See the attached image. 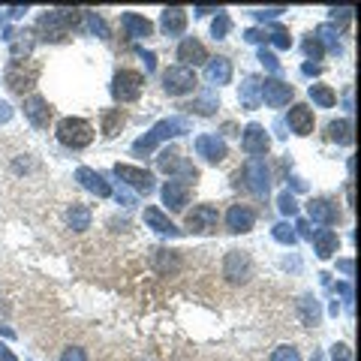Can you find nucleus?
<instances>
[{"mask_svg": "<svg viewBox=\"0 0 361 361\" xmlns=\"http://www.w3.org/2000/svg\"><path fill=\"white\" fill-rule=\"evenodd\" d=\"M42 66L36 60H10L6 66V85H10L12 94H25V90H34V85L40 81Z\"/></svg>", "mask_w": 361, "mask_h": 361, "instance_id": "nucleus-1", "label": "nucleus"}, {"mask_svg": "<svg viewBox=\"0 0 361 361\" xmlns=\"http://www.w3.org/2000/svg\"><path fill=\"white\" fill-rule=\"evenodd\" d=\"M57 139H60V145H66L72 150L88 148L90 142H94V126L81 118H64L57 124Z\"/></svg>", "mask_w": 361, "mask_h": 361, "instance_id": "nucleus-2", "label": "nucleus"}, {"mask_svg": "<svg viewBox=\"0 0 361 361\" xmlns=\"http://www.w3.org/2000/svg\"><path fill=\"white\" fill-rule=\"evenodd\" d=\"M79 21H81V10H51L40 18V30L45 34V40H60Z\"/></svg>", "mask_w": 361, "mask_h": 361, "instance_id": "nucleus-3", "label": "nucleus"}, {"mask_svg": "<svg viewBox=\"0 0 361 361\" xmlns=\"http://www.w3.org/2000/svg\"><path fill=\"white\" fill-rule=\"evenodd\" d=\"M145 90V75L139 70H118L111 79V96L118 103H135Z\"/></svg>", "mask_w": 361, "mask_h": 361, "instance_id": "nucleus-4", "label": "nucleus"}, {"mask_svg": "<svg viewBox=\"0 0 361 361\" xmlns=\"http://www.w3.org/2000/svg\"><path fill=\"white\" fill-rule=\"evenodd\" d=\"M256 274V265L247 250H229L223 256V277L229 283H247Z\"/></svg>", "mask_w": 361, "mask_h": 361, "instance_id": "nucleus-5", "label": "nucleus"}, {"mask_svg": "<svg viewBox=\"0 0 361 361\" xmlns=\"http://www.w3.org/2000/svg\"><path fill=\"white\" fill-rule=\"evenodd\" d=\"M196 72L187 70V66H169L163 72V88L169 96H184V94H193L196 90Z\"/></svg>", "mask_w": 361, "mask_h": 361, "instance_id": "nucleus-6", "label": "nucleus"}, {"mask_svg": "<svg viewBox=\"0 0 361 361\" xmlns=\"http://www.w3.org/2000/svg\"><path fill=\"white\" fill-rule=\"evenodd\" d=\"M238 178L244 180V190H250L256 196H268V169L262 160L244 163V169H241ZM241 180H235V184H241Z\"/></svg>", "mask_w": 361, "mask_h": 361, "instance_id": "nucleus-7", "label": "nucleus"}, {"mask_svg": "<svg viewBox=\"0 0 361 361\" xmlns=\"http://www.w3.org/2000/svg\"><path fill=\"white\" fill-rule=\"evenodd\" d=\"M217 223H220V211H217L214 205H196L190 214H187V229L199 232V235L217 232Z\"/></svg>", "mask_w": 361, "mask_h": 361, "instance_id": "nucleus-8", "label": "nucleus"}, {"mask_svg": "<svg viewBox=\"0 0 361 361\" xmlns=\"http://www.w3.org/2000/svg\"><path fill=\"white\" fill-rule=\"evenodd\" d=\"M178 133H187L184 120H163V124H157L154 130H150V135H145V139L135 142L133 150H135V154H142V150H150L160 139H165V135H178Z\"/></svg>", "mask_w": 361, "mask_h": 361, "instance_id": "nucleus-9", "label": "nucleus"}, {"mask_svg": "<svg viewBox=\"0 0 361 361\" xmlns=\"http://www.w3.org/2000/svg\"><path fill=\"white\" fill-rule=\"evenodd\" d=\"M25 118L36 126V130H45V126L51 124V118H55V109L49 105V100H42V96L34 94V96H27V103H25Z\"/></svg>", "mask_w": 361, "mask_h": 361, "instance_id": "nucleus-10", "label": "nucleus"}, {"mask_svg": "<svg viewBox=\"0 0 361 361\" xmlns=\"http://www.w3.org/2000/svg\"><path fill=\"white\" fill-rule=\"evenodd\" d=\"M157 165H160V169L165 172V175H169V172H180V175L193 178V184H196V178H199V172H196L193 165L187 163L184 157H180V150H178V148H165L163 154L157 157Z\"/></svg>", "mask_w": 361, "mask_h": 361, "instance_id": "nucleus-11", "label": "nucleus"}, {"mask_svg": "<svg viewBox=\"0 0 361 361\" xmlns=\"http://www.w3.org/2000/svg\"><path fill=\"white\" fill-rule=\"evenodd\" d=\"M115 175L118 178H124L126 184H133L139 193H150L154 190V175L150 172H145V169H135V165H115Z\"/></svg>", "mask_w": 361, "mask_h": 361, "instance_id": "nucleus-12", "label": "nucleus"}, {"mask_svg": "<svg viewBox=\"0 0 361 361\" xmlns=\"http://www.w3.org/2000/svg\"><path fill=\"white\" fill-rule=\"evenodd\" d=\"M226 223H229V229L232 232H250L253 229V223H256V211L250 205H232L229 208V214H226Z\"/></svg>", "mask_w": 361, "mask_h": 361, "instance_id": "nucleus-13", "label": "nucleus"}, {"mask_svg": "<svg viewBox=\"0 0 361 361\" xmlns=\"http://www.w3.org/2000/svg\"><path fill=\"white\" fill-rule=\"evenodd\" d=\"M178 60H184L187 70H190V66H199V64H205L208 60V49L199 40H193L190 36V40H184L178 45Z\"/></svg>", "mask_w": 361, "mask_h": 361, "instance_id": "nucleus-14", "label": "nucleus"}, {"mask_svg": "<svg viewBox=\"0 0 361 361\" xmlns=\"http://www.w3.org/2000/svg\"><path fill=\"white\" fill-rule=\"evenodd\" d=\"M292 94H295V90H292V85H286V81H265V85H262V100L268 105H274V109L289 103Z\"/></svg>", "mask_w": 361, "mask_h": 361, "instance_id": "nucleus-15", "label": "nucleus"}, {"mask_svg": "<svg viewBox=\"0 0 361 361\" xmlns=\"http://www.w3.org/2000/svg\"><path fill=\"white\" fill-rule=\"evenodd\" d=\"M187 199H190V184H180V180H169L163 187V202L172 211H184Z\"/></svg>", "mask_w": 361, "mask_h": 361, "instance_id": "nucleus-16", "label": "nucleus"}, {"mask_svg": "<svg viewBox=\"0 0 361 361\" xmlns=\"http://www.w3.org/2000/svg\"><path fill=\"white\" fill-rule=\"evenodd\" d=\"M196 150H199L208 163H223L226 160V145L217 139V135H199V139H196Z\"/></svg>", "mask_w": 361, "mask_h": 361, "instance_id": "nucleus-17", "label": "nucleus"}, {"mask_svg": "<svg viewBox=\"0 0 361 361\" xmlns=\"http://www.w3.org/2000/svg\"><path fill=\"white\" fill-rule=\"evenodd\" d=\"M150 265H154L157 274H163V277H169V274H175V271L180 268V253L178 250H154V256H150Z\"/></svg>", "mask_w": 361, "mask_h": 361, "instance_id": "nucleus-18", "label": "nucleus"}, {"mask_svg": "<svg viewBox=\"0 0 361 361\" xmlns=\"http://www.w3.org/2000/svg\"><path fill=\"white\" fill-rule=\"evenodd\" d=\"M241 148L247 150V154H265L268 150V135H265V130H262L259 124H250L247 126V133H244V142H241Z\"/></svg>", "mask_w": 361, "mask_h": 361, "instance_id": "nucleus-19", "label": "nucleus"}, {"mask_svg": "<svg viewBox=\"0 0 361 361\" xmlns=\"http://www.w3.org/2000/svg\"><path fill=\"white\" fill-rule=\"evenodd\" d=\"M289 126L298 135H310L313 133V109H307V105H292L289 109Z\"/></svg>", "mask_w": 361, "mask_h": 361, "instance_id": "nucleus-20", "label": "nucleus"}, {"mask_svg": "<svg viewBox=\"0 0 361 361\" xmlns=\"http://www.w3.org/2000/svg\"><path fill=\"white\" fill-rule=\"evenodd\" d=\"M307 214H310L313 220H319V223H337L340 220L334 202H328V199H310L307 202Z\"/></svg>", "mask_w": 361, "mask_h": 361, "instance_id": "nucleus-21", "label": "nucleus"}, {"mask_svg": "<svg viewBox=\"0 0 361 361\" xmlns=\"http://www.w3.org/2000/svg\"><path fill=\"white\" fill-rule=\"evenodd\" d=\"M205 75H208L211 85H226V81L232 79V64L226 57H217V60H211V64H208Z\"/></svg>", "mask_w": 361, "mask_h": 361, "instance_id": "nucleus-22", "label": "nucleus"}, {"mask_svg": "<svg viewBox=\"0 0 361 361\" xmlns=\"http://www.w3.org/2000/svg\"><path fill=\"white\" fill-rule=\"evenodd\" d=\"M100 120H103V135H118L120 130H124V124H126V115L120 109H105L103 115H100Z\"/></svg>", "mask_w": 361, "mask_h": 361, "instance_id": "nucleus-23", "label": "nucleus"}, {"mask_svg": "<svg viewBox=\"0 0 361 361\" xmlns=\"http://www.w3.org/2000/svg\"><path fill=\"white\" fill-rule=\"evenodd\" d=\"M187 25V10H180V6H175V10H165L163 18H160V27L165 30V34H180Z\"/></svg>", "mask_w": 361, "mask_h": 361, "instance_id": "nucleus-24", "label": "nucleus"}, {"mask_svg": "<svg viewBox=\"0 0 361 361\" xmlns=\"http://www.w3.org/2000/svg\"><path fill=\"white\" fill-rule=\"evenodd\" d=\"M120 25L126 27L130 36H150V30H154V25H150L148 18H142V15H135V12H126L124 18H120Z\"/></svg>", "mask_w": 361, "mask_h": 361, "instance_id": "nucleus-25", "label": "nucleus"}, {"mask_svg": "<svg viewBox=\"0 0 361 361\" xmlns=\"http://www.w3.org/2000/svg\"><path fill=\"white\" fill-rule=\"evenodd\" d=\"M145 223L150 226V229H157V232H163V235H180V232L172 226L169 217H163L157 208H145Z\"/></svg>", "mask_w": 361, "mask_h": 361, "instance_id": "nucleus-26", "label": "nucleus"}, {"mask_svg": "<svg viewBox=\"0 0 361 361\" xmlns=\"http://www.w3.org/2000/svg\"><path fill=\"white\" fill-rule=\"evenodd\" d=\"M66 220H70V226H72V229H79V232L90 229V208L81 205V202H72L70 214H66Z\"/></svg>", "mask_w": 361, "mask_h": 361, "instance_id": "nucleus-27", "label": "nucleus"}, {"mask_svg": "<svg viewBox=\"0 0 361 361\" xmlns=\"http://www.w3.org/2000/svg\"><path fill=\"white\" fill-rule=\"evenodd\" d=\"M325 130H328L331 142H340V145H349V142H352V124H349V120H331Z\"/></svg>", "mask_w": 361, "mask_h": 361, "instance_id": "nucleus-28", "label": "nucleus"}, {"mask_svg": "<svg viewBox=\"0 0 361 361\" xmlns=\"http://www.w3.org/2000/svg\"><path fill=\"white\" fill-rule=\"evenodd\" d=\"M79 180L88 187V190H94L96 196H109V193H111L109 184H105V180L96 175V172H90V169H79Z\"/></svg>", "mask_w": 361, "mask_h": 361, "instance_id": "nucleus-29", "label": "nucleus"}, {"mask_svg": "<svg viewBox=\"0 0 361 361\" xmlns=\"http://www.w3.org/2000/svg\"><path fill=\"white\" fill-rule=\"evenodd\" d=\"M259 90H262V85H259V79H247L244 81V88H241V103L247 105V109H256L259 105Z\"/></svg>", "mask_w": 361, "mask_h": 361, "instance_id": "nucleus-30", "label": "nucleus"}, {"mask_svg": "<svg viewBox=\"0 0 361 361\" xmlns=\"http://www.w3.org/2000/svg\"><path fill=\"white\" fill-rule=\"evenodd\" d=\"M337 244H340V241H337L334 232H319V235H316V253H319L322 259H328V256L337 250Z\"/></svg>", "mask_w": 361, "mask_h": 361, "instance_id": "nucleus-31", "label": "nucleus"}, {"mask_svg": "<svg viewBox=\"0 0 361 361\" xmlns=\"http://www.w3.org/2000/svg\"><path fill=\"white\" fill-rule=\"evenodd\" d=\"M310 96L319 105H325V109H331V105L337 103V96H334V90L325 88V85H310Z\"/></svg>", "mask_w": 361, "mask_h": 361, "instance_id": "nucleus-32", "label": "nucleus"}, {"mask_svg": "<svg viewBox=\"0 0 361 361\" xmlns=\"http://www.w3.org/2000/svg\"><path fill=\"white\" fill-rule=\"evenodd\" d=\"M229 15H217V18H214V25H211V34H214L217 36V40H223V36L226 34H229Z\"/></svg>", "mask_w": 361, "mask_h": 361, "instance_id": "nucleus-33", "label": "nucleus"}, {"mask_svg": "<svg viewBox=\"0 0 361 361\" xmlns=\"http://www.w3.org/2000/svg\"><path fill=\"white\" fill-rule=\"evenodd\" d=\"M271 361H298V352L292 349V346H280V349H274Z\"/></svg>", "mask_w": 361, "mask_h": 361, "instance_id": "nucleus-34", "label": "nucleus"}, {"mask_svg": "<svg viewBox=\"0 0 361 361\" xmlns=\"http://www.w3.org/2000/svg\"><path fill=\"white\" fill-rule=\"evenodd\" d=\"M60 361H88V356H85V349H79V346H70V349L60 356Z\"/></svg>", "mask_w": 361, "mask_h": 361, "instance_id": "nucleus-35", "label": "nucleus"}, {"mask_svg": "<svg viewBox=\"0 0 361 361\" xmlns=\"http://www.w3.org/2000/svg\"><path fill=\"white\" fill-rule=\"evenodd\" d=\"M274 238L283 241V244H292V241H295V235H292L289 226H274Z\"/></svg>", "mask_w": 361, "mask_h": 361, "instance_id": "nucleus-36", "label": "nucleus"}, {"mask_svg": "<svg viewBox=\"0 0 361 361\" xmlns=\"http://www.w3.org/2000/svg\"><path fill=\"white\" fill-rule=\"evenodd\" d=\"M304 51H307V57H316V60H319V57H322V45H319V40H307V42H304Z\"/></svg>", "mask_w": 361, "mask_h": 361, "instance_id": "nucleus-37", "label": "nucleus"}, {"mask_svg": "<svg viewBox=\"0 0 361 361\" xmlns=\"http://www.w3.org/2000/svg\"><path fill=\"white\" fill-rule=\"evenodd\" d=\"M280 211H283V214H295V211H298V208H295V199H292L289 193L280 196Z\"/></svg>", "mask_w": 361, "mask_h": 361, "instance_id": "nucleus-38", "label": "nucleus"}, {"mask_svg": "<svg viewBox=\"0 0 361 361\" xmlns=\"http://www.w3.org/2000/svg\"><path fill=\"white\" fill-rule=\"evenodd\" d=\"M289 34H286L283 27H274V45H280V49H289Z\"/></svg>", "mask_w": 361, "mask_h": 361, "instance_id": "nucleus-39", "label": "nucleus"}, {"mask_svg": "<svg viewBox=\"0 0 361 361\" xmlns=\"http://www.w3.org/2000/svg\"><path fill=\"white\" fill-rule=\"evenodd\" d=\"M334 361H349V346H334Z\"/></svg>", "mask_w": 361, "mask_h": 361, "instance_id": "nucleus-40", "label": "nucleus"}, {"mask_svg": "<svg viewBox=\"0 0 361 361\" xmlns=\"http://www.w3.org/2000/svg\"><path fill=\"white\" fill-rule=\"evenodd\" d=\"M10 118H12V109H10L6 103H0V124H6Z\"/></svg>", "mask_w": 361, "mask_h": 361, "instance_id": "nucleus-41", "label": "nucleus"}, {"mask_svg": "<svg viewBox=\"0 0 361 361\" xmlns=\"http://www.w3.org/2000/svg\"><path fill=\"white\" fill-rule=\"evenodd\" d=\"M0 358H3V361H15V356H12L10 349H3V346H0Z\"/></svg>", "mask_w": 361, "mask_h": 361, "instance_id": "nucleus-42", "label": "nucleus"}]
</instances>
